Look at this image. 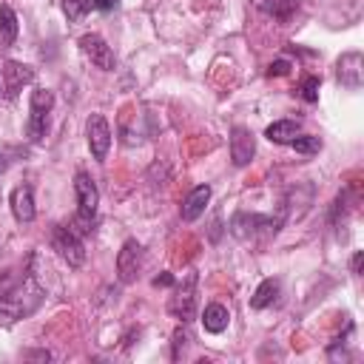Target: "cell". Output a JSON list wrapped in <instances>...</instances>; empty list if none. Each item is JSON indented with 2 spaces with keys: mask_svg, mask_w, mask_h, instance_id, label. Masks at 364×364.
Wrapping results in <instances>:
<instances>
[{
  "mask_svg": "<svg viewBox=\"0 0 364 364\" xmlns=\"http://www.w3.org/2000/svg\"><path fill=\"white\" fill-rule=\"evenodd\" d=\"M40 301H43V287L34 282L31 273H23L6 290H0V313H6L9 318H23L34 313Z\"/></svg>",
  "mask_w": 364,
  "mask_h": 364,
  "instance_id": "obj_1",
  "label": "cell"
},
{
  "mask_svg": "<svg viewBox=\"0 0 364 364\" xmlns=\"http://www.w3.org/2000/svg\"><path fill=\"white\" fill-rule=\"evenodd\" d=\"M51 247L57 250V256H60L68 267H80V264L85 262V247H82L80 236H77L71 228H65V225H57V228L51 230Z\"/></svg>",
  "mask_w": 364,
  "mask_h": 364,
  "instance_id": "obj_2",
  "label": "cell"
},
{
  "mask_svg": "<svg viewBox=\"0 0 364 364\" xmlns=\"http://www.w3.org/2000/svg\"><path fill=\"white\" fill-rule=\"evenodd\" d=\"M74 196H77V216H80V222L91 225L94 216H97V208H100V191H97L94 179L85 171H80L74 176Z\"/></svg>",
  "mask_w": 364,
  "mask_h": 364,
  "instance_id": "obj_3",
  "label": "cell"
},
{
  "mask_svg": "<svg viewBox=\"0 0 364 364\" xmlns=\"http://www.w3.org/2000/svg\"><path fill=\"white\" fill-rule=\"evenodd\" d=\"M85 136H88V148H91V156L97 162H102L108 156V148H111V128H108V119L102 114H91L88 122H85Z\"/></svg>",
  "mask_w": 364,
  "mask_h": 364,
  "instance_id": "obj_4",
  "label": "cell"
},
{
  "mask_svg": "<svg viewBox=\"0 0 364 364\" xmlns=\"http://www.w3.org/2000/svg\"><path fill=\"white\" fill-rule=\"evenodd\" d=\"M80 51H82L100 71H114V65H117V57H114L111 46H108L100 34H82V37H80Z\"/></svg>",
  "mask_w": 364,
  "mask_h": 364,
  "instance_id": "obj_5",
  "label": "cell"
},
{
  "mask_svg": "<svg viewBox=\"0 0 364 364\" xmlns=\"http://www.w3.org/2000/svg\"><path fill=\"white\" fill-rule=\"evenodd\" d=\"M336 77L344 88H353V91L361 88V82H364V57H361V51L341 54L338 63H336Z\"/></svg>",
  "mask_w": 364,
  "mask_h": 364,
  "instance_id": "obj_6",
  "label": "cell"
},
{
  "mask_svg": "<svg viewBox=\"0 0 364 364\" xmlns=\"http://www.w3.org/2000/svg\"><path fill=\"white\" fill-rule=\"evenodd\" d=\"M171 313L182 321V324H188L191 318H193V313H196V273H188V279H185V284L176 290V296L171 299Z\"/></svg>",
  "mask_w": 364,
  "mask_h": 364,
  "instance_id": "obj_7",
  "label": "cell"
},
{
  "mask_svg": "<svg viewBox=\"0 0 364 364\" xmlns=\"http://www.w3.org/2000/svg\"><path fill=\"white\" fill-rule=\"evenodd\" d=\"M142 264V245L136 239H128L122 245V250L117 253V273H119V282H134L136 279V270Z\"/></svg>",
  "mask_w": 364,
  "mask_h": 364,
  "instance_id": "obj_8",
  "label": "cell"
},
{
  "mask_svg": "<svg viewBox=\"0 0 364 364\" xmlns=\"http://www.w3.org/2000/svg\"><path fill=\"white\" fill-rule=\"evenodd\" d=\"M31 80H34V71H31L28 65H23V63L9 60V63H3V68H0V82H3V91H6L9 97H17L20 88L28 85Z\"/></svg>",
  "mask_w": 364,
  "mask_h": 364,
  "instance_id": "obj_9",
  "label": "cell"
},
{
  "mask_svg": "<svg viewBox=\"0 0 364 364\" xmlns=\"http://www.w3.org/2000/svg\"><path fill=\"white\" fill-rule=\"evenodd\" d=\"M279 222H273L270 216H259V213H236L233 219H230V233L236 236V239H250L259 228H267V230H279L276 228Z\"/></svg>",
  "mask_w": 364,
  "mask_h": 364,
  "instance_id": "obj_10",
  "label": "cell"
},
{
  "mask_svg": "<svg viewBox=\"0 0 364 364\" xmlns=\"http://www.w3.org/2000/svg\"><path fill=\"white\" fill-rule=\"evenodd\" d=\"M253 154H256V139H253V134L247 131V128H242V125H236L233 131H230V159H233V165H247L250 159H253Z\"/></svg>",
  "mask_w": 364,
  "mask_h": 364,
  "instance_id": "obj_11",
  "label": "cell"
},
{
  "mask_svg": "<svg viewBox=\"0 0 364 364\" xmlns=\"http://www.w3.org/2000/svg\"><path fill=\"white\" fill-rule=\"evenodd\" d=\"M208 202H210V188H208V185H196V188L185 196V202H182V219H185V222L199 219V216L205 213Z\"/></svg>",
  "mask_w": 364,
  "mask_h": 364,
  "instance_id": "obj_12",
  "label": "cell"
},
{
  "mask_svg": "<svg viewBox=\"0 0 364 364\" xmlns=\"http://www.w3.org/2000/svg\"><path fill=\"white\" fill-rule=\"evenodd\" d=\"M11 213L17 222H31L34 219V196H31V188L28 185H17L11 191Z\"/></svg>",
  "mask_w": 364,
  "mask_h": 364,
  "instance_id": "obj_13",
  "label": "cell"
},
{
  "mask_svg": "<svg viewBox=\"0 0 364 364\" xmlns=\"http://www.w3.org/2000/svg\"><path fill=\"white\" fill-rule=\"evenodd\" d=\"M296 134H299V119H276L264 128V136L276 145H290Z\"/></svg>",
  "mask_w": 364,
  "mask_h": 364,
  "instance_id": "obj_14",
  "label": "cell"
},
{
  "mask_svg": "<svg viewBox=\"0 0 364 364\" xmlns=\"http://www.w3.org/2000/svg\"><path fill=\"white\" fill-rule=\"evenodd\" d=\"M253 6L262 14H267V17L279 20V23H287L293 17V11H296V0H253Z\"/></svg>",
  "mask_w": 364,
  "mask_h": 364,
  "instance_id": "obj_15",
  "label": "cell"
},
{
  "mask_svg": "<svg viewBox=\"0 0 364 364\" xmlns=\"http://www.w3.org/2000/svg\"><path fill=\"white\" fill-rule=\"evenodd\" d=\"M228 321H230V313H228V307L219 304V301H213V304H208V307L202 310V327H205L208 333H222V330L228 327Z\"/></svg>",
  "mask_w": 364,
  "mask_h": 364,
  "instance_id": "obj_16",
  "label": "cell"
},
{
  "mask_svg": "<svg viewBox=\"0 0 364 364\" xmlns=\"http://www.w3.org/2000/svg\"><path fill=\"white\" fill-rule=\"evenodd\" d=\"M276 296H279V282H276V279H264V282L256 287V293H253V299H250V307H253V310H264L267 304H273Z\"/></svg>",
  "mask_w": 364,
  "mask_h": 364,
  "instance_id": "obj_17",
  "label": "cell"
},
{
  "mask_svg": "<svg viewBox=\"0 0 364 364\" xmlns=\"http://www.w3.org/2000/svg\"><path fill=\"white\" fill-rule=\"evenodd\" d=\"M17 40V14L11 6H0V43L11 46Z\"/></svg>",
  "mask_w": 364,
  "mask_h": 364,
  "instance_id": "obj_18",
  "label": "cell"
},
{
  "mask_svg": "<svg viewBox=\"0 0 364 364\" xmlns=\"http://www.w3.org/2000/svg\"><path fill=\"white\" fill-rule=\"evenodd\" d=\"M28 111H31V108H28ZM46 128H48V114H46V111H31V114H28V139H31V142H43Z\"/></svg>",
  "mask_w": 364,
  "mask_h": 364,
  "instance_id": "obj_19",
  "label": "cell"
},
{
  "mask_svg": "<svg viewBox=\"0 0 364 364\" xmlns=\"http://www.w3.org/2000/svg\"><path fill=\"white\" fill-rule=\"evenodd\" d=\"M51 105H54V94L48 91V88H34L31 91V97H28V108L31 111H51Z\"/></svg>",
  "mask_w": 364,
  "mask_h": 364,
  "instance_id": "obj_20",
  "label": "cell"
},
{
  "mask_svg": "<svg viewBox=\"0 0 364 364\" xmlns=\"http://www.w3.org/2000/svg\"><path fill=\"white\" fill-rule=\"evenodd\" d=\"M290 145H293L296 154H318L321 151V139L318 136H310V134H301V136L296 134Z\"/></svg>",
  "mask_w": 364,
  "mask_h": 364,
  "instance_id": "obj_21",
  "label": "cell"
},
{
  "mask_svg": "<svg viewBox=\"0 0 364 364\" xmlns=\"http://www.w3.org/2000/svg\"><path fill=\"white\" fill-rule=\"evenodd\" d=\"M63 9H65V17L71 23H77V20H82L91 11V0H65Z\"/></svg>",
  "mask_w": 364,
  "mask_h": 364,
  "instance_id": "obj_22",
  "label": "cell"
},
{
  "mask_svg": "<svg viewBox=\"0 0 364 364\" xmlns=\"http://www.w3.org/2000/svg\"><path fill=\"white\" fill-rule=\"evenodd\" d=\"M318 85H321V77H307V80L301 82V97H304L307 102H316V100H318Z\"/></svg>",
  "mask_w": 364,
  "mask_h": 364,
  "instance_id": "obj_23",
  "label": "cell"
},
{
  "mask_svg": "<svg viewBox=\"0 0 364 364\" xmlns=\"http://www.w3.org/2000/svg\"><path fill=\"white\" fill-rule=\"evenodd\" d=\"M188 341H191L188 330H182V327H179V330L173 333V358H179V353H182V350L188 347Z\"/></svg>",
  "mask_w": 364,
  "mask_h": 364,
  "instance_id": "obj_24",
  "label": "cell"
},
{
  "mask_svg": "<svg viewBox=\"0 0 364 364\" xmlns=\"http://www.w3.org/2000/svg\"><path fill=\"white\" fill-rule=\"evenodd\" d=\"M287 71H290V63H287V60H276V63H270V68H267L270 77H284Z\"/></svg>",
  "mask_w": 364,
  "mask_h": 364,
  "instance_id": "obj_25",
  "label": "cell"
},
{
  "mask_svg": "<svg viewBox=\"0 0 364 364\" xmlns=\"http://www.w3.org/2000/svg\"><path fill=\"white\" fill-rule=\"evenodd\" d=\"M117 6V0H91V9H97V11H111Z\"/></svg>",
  "mask_w": 364,
  "mask_h": 364,
  "instance_id": "obj_26",
  "label": "cell"
},
{
  "mask_svg": "<svg viewBox=\"0 0 364 364\" xmlns=\"http://www.w3.org/2000/svg\"><path fill=\"white\" fill-rule=\"evenodd\" d=\"M154 284H156V287H159V284H162V287H171V284H173V276H171V273H162V276L154 279Z\"/></svg>",
  "mask_w": 364,
  "mask_h": 364,
  "instance_id": "obj_27",
  "label": "cell"
},
{
  "mask_svg": "<svg viewBox=\"0 0 364 364\" xmlns=\"http://www.w3.org/2000/svg\"><path fill=\"white\" fill-rule=\"evenodd\" d=\"M361 259H364V253H361V250H355V256H353V273H358V270H361Z\"/></svg>",
  "mask_w": 364,
  "mask_h": 364,
  "instance_id": "obj_28",
  "label": "cell"
},
{
  "mask_svg": "<svg viewBox=\"0 0 364 364\" xmlns=\"http://www.w3.org/2000/svg\"><path fill=\"white\" fill-rule=\"evenodd\" d=\"M6 168H9V159H6V154H3V151H0V173H3V171H6Z\"/></svg>",
  "mask_w": 364,
  "mask_h": 364,
  "instance_id": "obj_29",
  "label": "cell"
},
{
  "mask_svg": "<svg viewBox=\"0 0 364 364\" xmlns=\"http://www.w3.org/2000/svg\"><path fill=\"white\" fill-rule=\"evenodd\" d=\"M0 94H3V82H0Z\"/></svg>",
  "mask_w": 364,
  "mask_h": 364,
  "instance_id": "obj_30",
  "label": "cell"
}]
</instances>
